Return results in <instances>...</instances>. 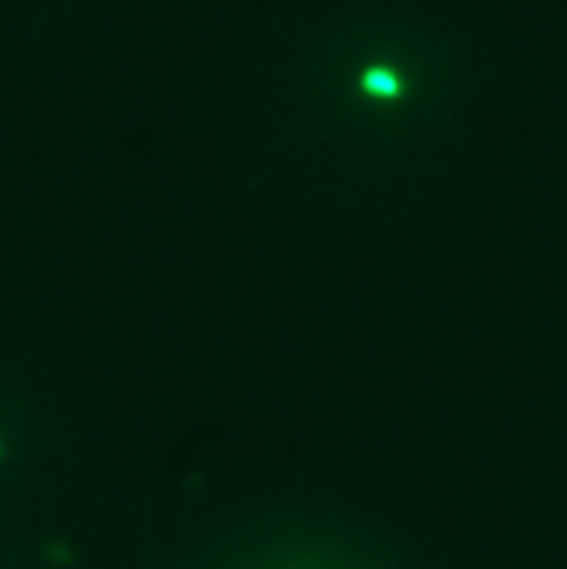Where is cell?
Segmentation results:
<instances>
[{
	"mask_svg": "<svg viewBox=\"0 0 567 569\" xmlns=\"http://www.w3.org/2000/svg\"><path fill=\"white\" fill-rule=\"evenodd\" d=\"M360 89L365 97L379 103H396L405 97V78L388 64H368L360 73Z\"/></svg>",
	"mask_w": 567,
	"mask_h": 569,
	"instance_id": "cell-1",
	"label": "cell"
},
{
	"mask_svg": "<svg viewBox=\"0 0 567 569\" xmlns=\"http://www.w3.org/2000/svg\"><path fill=\"white\" fill-rule=\"evenodd\" d=\"M0 453H3V448H0Z\"/></svg>",
	"mask_w": 567,
	"mask_h": 569,
	"instance_id": "cell-2",
	"label": "cell"
}]
</instances>
